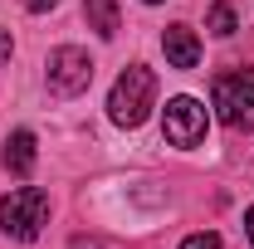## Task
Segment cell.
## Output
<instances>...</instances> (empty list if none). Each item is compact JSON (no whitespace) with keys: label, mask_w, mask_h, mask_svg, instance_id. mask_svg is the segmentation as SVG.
Segmentation results:
<instances>
[{"label":"cell","mask_w":254,"mask_h":249,"mask_svg":"<svg viewBox=\"0 0 254 249\" xmlns=\"http://www.w3.org/2000/svg\"><path fill=\"white\" fill-rule=\"evenodd\" d=\"M152 98H157V73L147 63H132V68L118 73V83H113L108 113H113L118 127H142L147 113H152Z\"/></svg>","instance_id":"cell-1"},{"label":"cell","mask_w":254,"mask_h":249,"mask_svg":"<svg viewBox=\"0 0 254 249\" xmlns=\"http://www.w3.org/2000/svg\"><path fill=\"white\" fill-rule=\"evenodd\" d=\"M215 113L235 132H250L254 127V68H235V73L215 78Z\"/></svg>","instance_id":"cell-2"},{"label":"cell","mask_w":254,"mask_h":249,"mask_svg":"<svg viewBox=\"0 0 254 249\" xmlns=\"http://www.w3.org/2000/svg\"><path fill=\"white\" fill-rule=\"evenodd\" d=\"M44 220H49V195L39 186H20V190H10L0 200V225L15 240H34L44 230Z\"/></svg>","instance_id":"cell-3"},{"label":"cell","mask_w":254,"mask_h":249,"mask_svg":"<svg viewBox=\"0 0 254 249\" xmlns=\"http://www.w3.org/2000/svg\"><path fill=\"white\" fill-rule=\"evenodd\" d=\"M161 132H166V142L181 147V152L200 147V142H205V108H200L195 98H171V103H166V118H161Z\"/></svg>","instance_id":"cell-4"},{"label":"cell","mask_w":254,"mask_h":249,"mask_svg":"<svg viewBox=\"0 0 254 249\" xmlns=\"http://www.w3.org/2000/svg\"><path fill=\"white\" fill-rule=\"evenodd\" d=\"M88 83H93V59H88L83 49L64 44V49L49 54V88H54L59 98H78Z\"/></svg>","instance_id":"cell-5"},{"label":"cell","mask_w":254,"mask_h":249,"mask_svg":"<svg viewBox=\"0 0 254 249\" xmlns=\"http://www.w3.org/2000/svg\"><path fill=\"white\" fill-rule=\"evenodd\" d=\"M161 49H166V63L171 68H195L200 63V39L190 25H171V30L161 34Z\"/></svg>","instance_id":"cell-6"},{"label":"cell","mask_w":254,"mask_h":249,"mask_svg":"<svg viewBox=\"0 0 254 249\" xmlns=\"http://www.w3.org/2000/svg\"><path fill=\"white\" fill-rule=\"evenodd\" d=\"M0 166L10 176H30L34 171V132H10L0 147Z\"/></svg>","instance_id":"cell-7"},{"label":"cell","mask_w":254,"mask_h":249,"mask_svg":"<svg viewBox=\"0 0 254 249\" xmlns=\"http://www.w3.org/2000/svg\"><path fill=\"white\" fill-rule=\"evenodd\" d=\"M83 15H88V30H98V39L118 34V0H83Z\"/></svg>","instance_id":"cell-8"},{"label":"cell","mask_w":254,"mask_h":249,"mask_svg":"<svg viewBox=\"0 0 254 249\" xmlns=\"http://www.w3.org/2000/svg\"><path fill=\"white\" fill-rule=\"evenodd\" d=\"M205 25H210V34H220V39H230V34H235V10H230V5H210V15H205Z\"/></svg>","instance_id":"cell-9"},{"label":"cell","mask_w":254,"mask_h":249,"mask_svg":"<svg viewBox=\"0 0 254 249\" xmlns=\"http://www.w3.org/2000/svg\"><path fill=\"white\" fill-rule=\"evenodd\" d=\"M181 249H225V245H220V235H205V230H200V235H190Z\"/></svg>","instance_id":"cell-10"},{"label":"cell","mask_w":254,"mask_h":249,"mask_svg":"<svg viewBox=\"0 0 254 249\" xmlns=\"http://www.w3.org/2000/svg\"><path fill=\"white\" fill-rule=\"evenodd\" d=\"M25 5H30L34 15H44V10H54V5H59V0H25Z\"/></svg>","instance_id":"cell-11"},{"label":"cell","mask_w":254,"mask_h":249,"mask_svg":"<svg viewBox=\"0 0 254 249\" xmlns=\"http://www.w3.org/2000/svg\"><path fill=\"white\" fill-rule=\"evenodd\" d=\"M245 235H250V245H254V205L245 210Z\"/></svg>","instance_id":"cell-12"},{"label":"cell","mask_w":254,"mask_h":249,"mask_svg":"<svg viewBox=\"0 0 254 249\" xmlns=\"http://www.w3.org/2000/svg\"><path fill=\"white\" fill-rule=\"evenodd\" d=\"M147 5H161V0H147Z\"/></svg>","instance_id":"cell-13"}]
</instances>
